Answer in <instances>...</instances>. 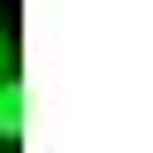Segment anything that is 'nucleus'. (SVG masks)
Segmentation results:
<instances>
[{"instance_id": "obj_1", "label": "nucleus", "mask_w": 153, "mask_h": 153, "mask_svg": "<svg viewBox=\"0 0 153 153\" xmlns=\"http://www.w3.org/2000/svg\"><path fill=\"white\" fill-rule=\"evenodd\" d=\"M16 138H23V84L0 76V146H16Z\"/></svg>"}, {"instance_id": "obj_2", "label": "nucleus", "mask_w": 153, "mask_h": 153, "mask_svg": "<svg viewBox=\"0 0 153 153\" xmlns=\"http://www.w3.org/2000/svg\"><path fill=\"white\" fill-rule=\"evenodd\" d=\"M0 69H8V38H0Z\"/></svg>"}]
</instances>
